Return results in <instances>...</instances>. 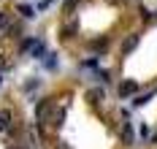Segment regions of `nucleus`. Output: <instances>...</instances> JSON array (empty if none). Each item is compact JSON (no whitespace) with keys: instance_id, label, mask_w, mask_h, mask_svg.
I'll use <instances>...</instances> for the list:
<instances>
[{"instance_id":"nucleus-7","label":"nucleus","mask_w":157,"mask_h":149,"mask_svg":"<svg viewBox=\"0 0 157 149\" xmlns=\"http://www.w3.org/2000/svg\"><path fill=\"white\" fill-rule=\"evenodd\" d=\"M3 22H6V14H0V27H3Z\"/></svg>"},{"instance_id":"nucleus-5","label":"nucleus","mask_w":157,"mask_h":149,"mask_svg":"<svg viewBox=\"0 0 157 149\" xmlns=\"http://www.w3.org/2000/svg\"><path fill=\"white\" fill-rule=\"evenodd\" d=\"M3 68H6V57H0V71H3Z\"/></svg>"},{"instance_id":"nucleus-3","label":"nucleus","mask_w":157,"mask_h":149,"mask_svg":"<svg viewBox=\"0 0 157 149\" xmlns=\"http://www.w3.org/2000/svg\"><path fill=\"white\" fill-rule=\"evenodd\" d=\"M8 119H11V114H8V111H0V133L8 128Z\"/></svg>"},{"instance_id":"nucleus-4","label":"nucleus","mask_w":157,"mask_h":149,"mask_svg":"<svg viewBox=\"0 0 157 149\" xmlns=\"http://www.w3.org/2000/svg\"><path fill=\"white\" fill-rule=\"evenodd\" d=\"M19 14H22V17H33L35 11H33L30 6H19Z\"/></svg>"},{"instance_id":"nucleus-1","label":"nucleus","mask_w":157,"mask_h":149,"mask_svg":"<svg viewBox=\"0 0 157 149\" xmlns=\"http://www.w3.org/2000/svg\"><path fill=\"white\" fill-rule=\"evenodd\" d=\"M136 90H138V84H136V82H125L122 87H119V95H122V98H127V95H133Z\"/></svg>"},{"instance_id":"nucleus-6","label":"nucleus","mask_w":157,"mask_h":149,"mask_svg":"<svg viewBox=\"0 0 157 149\" xmlns=\"http://www.w3.org/2000/svg\"><path fill=\"white\" fill-rule=\"evenodd\" d=\"M57 149H68V147H65V141H60V144H57Z\"/></svg>"},{"instance_id":"nucleus-2","label":"nucleus","mask_w":157,"mask_h":149,"mask_svg":"<svg viewBox=\"0 0 157 149\" xmlns=\"http://www.w3.org/2000/svg\"><path fill=\"white\" fill-rule=\"evenodd\" d=\"M136 46H138V35H130L125 44H122V52H133Z\"/></svg>"}]
</instances>
